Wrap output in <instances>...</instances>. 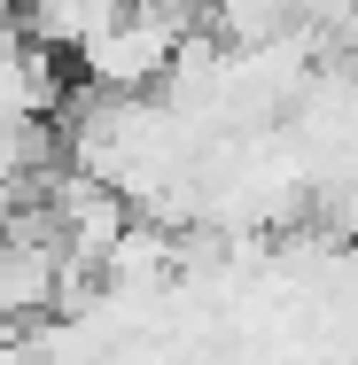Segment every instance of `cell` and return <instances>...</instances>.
<instances>
[{
	"label": "cell",
	"mask_w": 358,
	"mask_h": 365,
	"mask_svg": "<svg viewBox=\"0 0 358 365\" xmlns=\"http://www.w3.org/2000/svg\"><path fill=\"white\" fill-rule=\"evenodd\" d=\"M133 0H16V24H24V39H39V47H55V55H78L101 24H117Z\"/></svg>",
	"instance_id": "cell-1"
}]
</instances>
